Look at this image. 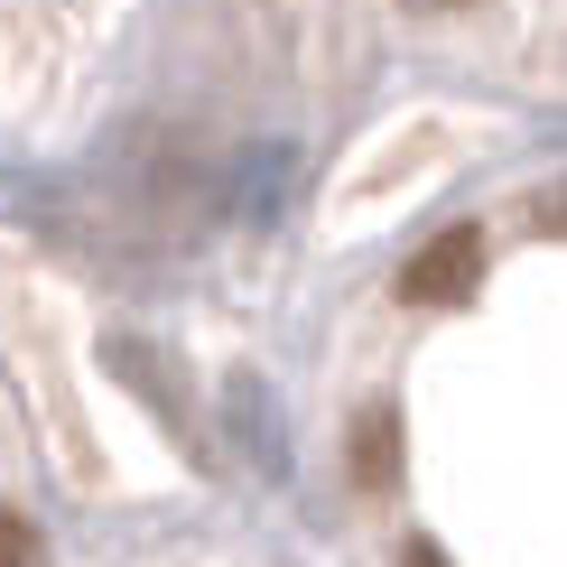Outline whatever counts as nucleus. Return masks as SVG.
<instances>
[{"label":"nucleus","mask_w":567,"mask_h":567,"mask_svg":"<svg viewBox=\"0 0 567 567\" xmlns=\"http://www.w3.org/2000/svg\"><path fill=\"white\" fill-rule=\"evenodd\" d=\"M475 279H484V233L475 224H446L437 243L400 270V298H410V307H456V298H475Z\"/></svg>","instance_id":"f257e3e1"},{"label":"nucleus","mask_w":567,"mask_h":567,"mask_svg":"<svg viewBox=\"0 0 567 567\" xmlns=\"http://www.w3.org/2000/svg\"><path fill=\"white\" fill-rule=\"evenodd\" d=\"M353 475L363 484H400V410H363V437H353Z\"/></svg>","instance_id":"f03ea898"},{"label":"nucleus","mask_w":567,"mask_h":567,"mask_svg":"<svg viewBox=\"0 0 567 567\" xmlns=\"http://www.w3.org/2000/svg\"><path fill=\"white\" fill-rule=\"evenodd\" d=\"M0 567H47V539L29 512H0Z\"/></svg>","instance_id":"7ed1b4c3"},{"label":"nucleus","mask_w":567,"mask_h":567,"mask_svg":"<svg viewBox=\"0 0 567 567\" xmlns=\"http://www.w3.org/2000/svg\"><path fill=\"white\" fill-rule=\"evenodd\" d=\"M400 567H446V558L429 549V539H410V549H400Z\"/></svg>","instance_id":"20e7f679"}]
</instances>
